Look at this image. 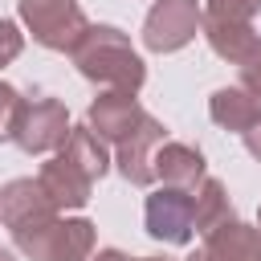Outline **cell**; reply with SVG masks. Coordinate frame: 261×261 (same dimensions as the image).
Masks as SVG:
<instances>
[{"instance_id": "1", "label": "cell", "mask_w": 261, "mask_h": 261, "mask_svg": "<svg viewBox=\"0 0 261 261\" xmlns=\"http://www.w3.org/2000/svg\"><path fill=\"white\" fill-rule=\"evenodd\" d=\"M77 73L98 82V86H114V90H139L147 82V65L135 53L130 37L114 24H90L86 37L77 41V49L69 53Z\"/></svg>"}, {"instance_id": "2", "label": "cell", "mask_w": 261, "mask_h": 261, "mask_svg": "<svg viewBox=\"0 0 261 261\" xmlns=\"http://www.w3.org/2000/svg\"><path fill=\"white\" fill-rule=\"evenodd\" d=\"M16 8H20V20L29 24L33 41L45 49H57V53H73L90 29L77 0H16Z\"/></svg>"}, {"instance_id": "3", "label": "cell", "mask_w": 261, "mask_h": 261, "mask_svg": "<svg viewBox=\"0 0 261 261\" xmlns=\"http://www.w3.org/2000/svg\"><path fill=\"white\" fill-rule=\"evenodd\" d=\"M69 130H73V126H69V114H65V106H61L57 98H20V110H16V118H12L8 139H12L20 151L41 155V151L65 147Z\"/></svg>"}, {"instance_id": "4", "label": "cell", "mask_w": 261, "mask_h": 261, "mask_svg": "<svg viewBox=\"0 0 261 261\" xmlns=\"http://www.w3.org/2000/svg\"><path fill=\"white\" fill-rule=\"evenodd\" d=\"M16 249L33 261H90L94 253V224L90 220H65V216H53L49 224L24 232V237H12Z\"/></svg>"}, {"instance_id": "5", "label": "cell", "mask_w": 261, "mask_h": 261, "mask_svg": "<svg viewBox=\"0 0 261 261\" xmlns=\"http://www.w3.org/2000/svg\"><path fill=\"white\" fill-rule=\"evenodd\" d=\"M204 24V8L196 0H155L143 20V45L151 53H175L184 49Z\"/></svg>"}, {"instance_id": "6", "label": "cell", "mask_w": 261, "mask_h": 261, "mask_svg": "<svg viewBox=\"0 0 261 261\" xmlns=\"http://www.w3.org/2000/svg\"><path fill=\"white\" fill-rule=\"evenodd\" d=\"M147 232L163 245H188L196 232V200L184 188H155L147 196Z\"/></svg>"}, {"instance_id": "7", "label": "cell", "mask_w": 261, "mask_h": 261, "mask_svg": "<svg viewBox=\"0 0 261 261\" xmlns=\"http://www.w3.org/2000/svg\"><path fill=\"white\" fill-rule=\"evenodd\" d=\"M53 216H61V208L45 196V188L37 179H12L0 192V220L8 224L12 237H24V232L49 224Z\"/></svg>"}, {"instance_id": "8", "label": "cell", "mask_w": 261, "mask_h": 261, "mask_svg": "<svg viewBox=\"0 0 261 261\" xmlns=\"http://www.w3.org/2000/svg\"><path fill=\"white\" fill-rule=\"evenodd\" d=\"M163 143H167L163 122L151 118V114H143V122H139L126 139L114 143V163H118V171H122L130 184L147 188V184L155 179V151H159Z\"/></svg>"}, {"instance_id": "9", "label": "cell", "mask_w": 261, "mask_h": 261, "mask_svg": "<svg viewBox=\"0 0 261 261\" xmlns=\"http://www.w3.org/2000/svg\"><path fill=\"white\" fill-rule=\"evenodd\" d=\"M143 106H139V98L130 94V90H106V94H98L94 102H90V114H86V126L98 135V139H106V143H118V139H126L139 122H143Z\"/></svg>"}, {"instance_id": "10", "label": "cell", "mask_w": 261, "mask_h": 261, "mask_svg": "<svg viewBox=\"0 0 261 261\" xmlns=\"http://www.w3.org/2000/svg\"><path fill=\"white\" fill-rule=\"evenodd\" d=\"M37 184L45 188V196H49L57 208H86V200H90V192H94V179L77 167V159H73L69 151H61V155H53L49 163H41Z\"/></svg>"}, {"instance_id": "11", "label": "cell", "mask_w": 261, "mask_h": 261, "mask_svg": "<svg viewBox=\"0 0 261 261\" xmlns=\"http://www.w3.org/2000/svg\"><path fill=\"white\" fill-rule=\"evenodd\" d=\"M188 261H261V228L257 224H224L204 237V245Z\"/></svg>"}, {"instance_id": "12", "label": "cell", "mask_w": 261, "mask_h": 261, "mask_svg": "<svg viewBox=\"0 0 261 261\" xmlns=\"http://www.w3.org/2000/svg\"><path fill=\"white\" fill-rule=\"evenodd\" d=\"M155 179H163L167 188H200L208 175H204V155L188 143H163L155 151Z\"/></svg>"}, {"instance_id": "13", "label": "cell", "mask_w": 261, "mask_h": 261, "mask_svg": "<svg viewBox=\"0 0 261 261\" xmlns=\"http://www.w3.org/2000/svg\"><path fill=\"white\" fill-rule=\"evenodd\" d=\"M208 114H212L216 126L245 135V130L261 118V102H257L245 86H220V90L208 98Z\"/></svg>"}, {"instance_id": "14", "label": "cell", "mask_w": 261, "mask_h": 261, "mask_svg": "<svg viewBox=\"0 0 261 261\" xmlns=\"http://www.w3.org/2000/svg\"><path fill=\"white\" fill-rule=\"evenodd\" d=\"M237 216H232V200H228V192H224V184L220 179H204L200 188H196V232H216V228H224V224H232Z\"/></svg>"}, {"instance_id": "15", "label": "cell", "mask_w": 261, "mask_h": 261, "mask_svg": "<svg viewBox=\"0 0 261 261\" xmlns=\"http://www.w3.org/2000/svg\"><path fill=\"white\" fill-rule=\"evenodd\" d=\"M200 33L208 37L212 53H216V57H224V61H232V65H241V61H245V53L257 45L253 24H216V20H204V24H200Z\"/></svg>"}, {"instance_id": "16", "label": "cell", "mask_w": 261, "mask_h": 261, "mask_svg": "<svg viewBox=\"0 0 261 261\" xmlns=\"http://www.w3.org/2000/svg\"><path fill=\"white\" fill-rule=\"evenodd\" d=\"M65 151L77 159V167H82L90 179H102V175L110 171V155H106L102 139H98L90 126H73L69 139H65Z\"/></svg>"}, {"instance_id": "17", "label": "cell", "mask_w": 261, "mask_h": 261, "mask_svg": "<svg viewBox=\"0 0 261 261\" xmlns=\"http://www.w3.org/2000/svg\"><path fill=\"white\" fill-rule=\"evenodd\" d=\"M257 12H261V0H208L204 4V20H216V24H253Z\"/></svg>"}, {"instance_id": "18", "label": "cell", "mask_w": 261, "mask_h": 261, "mask_svg": "<svg viewBox=\"0 0 261 261\" xmlns=\"http://www.w3.org/2000/svg\"><path fill=\"white\" fill-rule=\"evenodd\" d=\"M237 69H241V86H245L253 98H261V37H257V45L245 53V61H241Z\"/></svg>"}, {"instance_id": "19", "label": "cell", "mask_w": 261, "mask_h": 261, "mask_svg": "<svg viewBox=\"0 0 261 261\" xmlns=\"http://www.w3.org/2000/svg\"><path fill=\"white\" fill-rule=\"evenodd\" d=\"M16 110H20V94H16L12 86H4V82H0V139H8Z\"/></svg>"}, {"instance_id": "20", "label": "cell", "mask_w": 261, "mask_h": 261, "mask_svg": "<svg viewBox=\"0 0 261 261\" xmlns=\"http://www.w3.org/2000/svg\"><path fill=\"white\" fill-rule=\"evenodd\" d=\"M24 49V37H20V29L12 24V20H0V65H8L16 53Z\"/></svg>"}, {"instance_id": "21", "label": "cell", "mask_w": 261, "mask_h": 261, "mask_svg": "<svg viewBox=\"0 0 261 261\" xmlns=\"http://www.w3.org/2000/svg\"><path fill=\"white\" fill-rule=\"evenodd\" d=\"M241 139H245V147H249V155H253V159L261 163V118H257V122H253V126H249V130H245Z\"/></svg>"}, {"instance_id": "22", "label": "cell", "mask_w": 261, "mask_h": 261, "mask_svg": "<svg viewBox=\"0 0 261 261\" xmlns=\"http://www.w3.org/2000/svg\"><path fill=\"white\" fill-rule=\"evenodd\" d=\"M90 261H135V257H126L122 249H102L98 257H90Z\"/></svg>"}, {"instance_id": "23", "label": "cell", "mask_w": 261, "mask_h": 261, "mask_svg": "<svg viewBox=\"0 0 261 261\" xmlns=\"http://www.w3.org/2000/svg\"><path fill=\"white\" fill-rule=\"evenodd\" d=\"M0 261H16V257H12V253H8V249H0Z\"/></svg>"}, {"instance_id": "24", "label": "cell", "mask_w": 261, "mask_h": 261, "mask_svg": "<svg viewBox=\"0 0 261 261\" xmlns=\"http://www.w3.org/2000/svg\"><path fill=\"white\" fill-rule=\"evenodd\" d=\"M135 261H167V257H135Z\"/></svg>"}, {"instance_id": "25", "label": "cell", "mask_w": 261, "mask_h": 261, "mask_svg": "<svg viewBox=\"0 0 261 261\" xmlns=\"http://www.w3.org/2000/svg\"><path fill=\"white\" fill-rule=\"evenodd\" d=\"M257 228H261V224H257Z\"/></svg>"}]
</instances>
